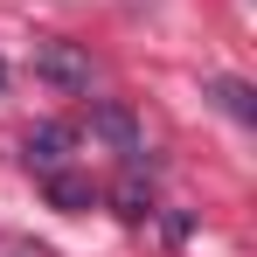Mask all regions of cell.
I'll list each match as a JSON object with an SVG mask.
<instances>
[{
  "label": "cell",
  "instance_id": "cell-1",
  "mask_svg": "<svg viewBox=\"0 0 257 257\" xmlns=\"http://www.w3.org/2000/svg\"><path fill=\"white\" fill-rule=\"evenodd\" d=\"M35 77H49L56 90H90V56L70 42H42L35 49Z\"/></svg>",
  "mask_w": 257,
  "mask_h": 257
},
{
  "label": "cell",
  "instance_id": "cell-4",
  "mask_svg": "<svg viewBox=\"0 0 257 257\" xmlns=\"http://www.w3.org/2000/svg\"><path fill=\"white\" fill-rule=\"evenodd\" d=\"M49 195H56V209H90L97 202V188L77 181V174H49Z\"/></svg>",
  "mask_w": 257,
  "mask_h": 257
},
{
  "label": "cell",
  "instance_id": "cell-7",
  "mask_svg": "<svg viewBox=\"0 0 257 257\" xmlns=\"http://www.w3.org/2000/svg\"><path fill=\"white\" fill-rule=\"evenodd\" d=\"M0 90H7V63H0Z\"/></svg>",
  "mask_w": 257,
  "mask_h": 257
},
{
  "label": "cell",
  "instance_id": "cell-2",
  "mask_svg": "<svg viewBox=\"0 0 257 257\" xmlns=\"http://www.w3.org/2000/svg\"><path fill=\"white\" fill-rule=\"evenodd\" d=\"M70 146H77V132H70V125H35V132H28V146H21V160L49 181V174L70 167Z\"/></svg>",
  "mask_w": 257,
  "mask_h": 257
},
{
  "label": "cell",
  "instance_id": "cell-6",
  "mask_svg": "<svg viewBox=\"0 0 257 257\" xmlns=\"http://www.w3.org/2000/svg\"><path fill=\"white\" fill-rule=\"evenodd\" d=\"M118 202H125V215H132V222H139V215H153V195H146L139 181H125V188H118Z\"/></svg>",
  "mask_w": 257,
  "mask_h": 257
},
{
  "label": "cell",
  "instance_id": "cell-3",
  "mask_svg": "<svg viewBox=\"0 0 257 257\" xmlns=\"http://www.w3.org/2000/svg\"><path fill=\"white\" fill-rule=\"evenodd\" d=\"M90 132H104V139L125 153V167H146V139H139V125H132V111H118V104H97V111H90Z\"/></svg>",
  "mask_w": 257,
  "mask_h": 257
},
{
  "label": "cell",
  "instance_id": "cell-5",
  "mask_svg": "<svg viewBox=\"0 0 257 257\" xmlns=\"http://www.w3.org/2000/svg\"><path fill=\"white\" fill-rule=\"evenodd\" d=\"M215 97H222L229 118H250V90H243V84H215Z\"/></svg>",
  "mask_w": 257,
  "mask_h": 257
}]
</instances>
